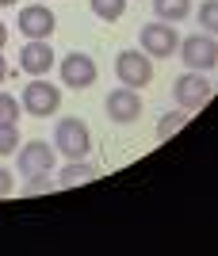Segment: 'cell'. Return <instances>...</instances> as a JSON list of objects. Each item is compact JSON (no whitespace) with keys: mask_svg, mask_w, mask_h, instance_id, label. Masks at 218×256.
<instances>
[{"mask_svg":"<svg viewBox=\"0 0 218 256\" xmlns=\"http://www.w3.org/2000/svg\"><path fill=\"white\" fill-rule=\"evenodd\" d=\"M96 62L88 58V54H69L66 62H62V80H66V88H92L96 84Z\"/></svg>","mask_w":218,"mask_h":256,"instance_id":"52a82bcc","label":"cell"},{"mask_svg":"<svg viewBox=\"0 0 218 256\" xmlns=\"http://www.w3.org/2000/svg\"><path fill=\"white\" fill-rule=\"evenodd\" d=\"M16 153H20V172L23 176H46V172L54 168V146H50V142L34 138Z\"/></svg>","mask_w":218,"mask_h":256,"instance_id":"8992f818","label":"cell"},{"mask_svg":"<svg viewBox=\"0 0 218 256\" xmlns=\"http://www.w3.org/2000/svg\"><path fill=\"white\" fill-rule=\"evenodd\" d=\"M20 65H23V73L42 76V73L54 69V50L46 46V38H27V46H23V54H20Z\"/></svg>","mask_w":218,"mask_h":256,"instance_id":"8fae6325","label":"cell"},{"mask_svg":"<svg viewBox=\"0 0 218 256\" xmlns=\"http://www.w3.org/2000/svg\"><path fill=\"white\" fill-rule=\"evenodd\" d=\"M172 96H176V104L192 115V111H199V107L210 100V80L203 73H184V76H176Z\"/></svg>","mask_w":218,"mask_h":256,"instance_id":"3957f363","label":"cell"},{"mask_svg":"<svg viewBox=\"0 0 218 256\" xmlns=\"http://www.w3.org/2000/svg\"><path fill=\"white\" fill-rule=\"evenodd\" d=\"M12 4H16V0H0V8H12Z\"/></svg>","mask_w":218,"mask_h":256,"instance_id":"603a6c76","label":"cell"},{"mask_svg":"<svg viewBox=\"0 0 218 256\" xmlns=\"http://www.w3.org/2000/svg\"><path fill=\"white\" fill-rule=\"evenodd\" d=\"M92 12H96L100 20H119L122 12H126V0H92Z\"/></svg>","mask_w":218,"mask_h":256,"instance_id":"9a60e30c","label":"cell"},{"mask_svg":"<svg viewBox=\"0 0 218 256\" xmlns=\"http://www.w3.org/2000/svg\"><path fill=\"white\" fill-rule=\"evenodd\" d=\"M4 76H8V65H4V54H0V84H4Z\"/></svg>","mask_w":218,"mask_h":256,"instance_id":"7402d4cb","label":"cell"},{"mask_svg":"<svg viewBox=\"0 0 218 256\" xmlns=\"http://www.w3.org/2000/svg\"><path fill=\"white\" fill-rule=\"evenodd\" d=\"M54 184L46 180V176H27V184H23V195L31 199V195H42V192H50Z\"/></svg>","mask_w":218,"mask_h":256,"instance_id":"d6986e66","label":"cell"},{"mask_svg":"<svg viewBox=\"0 0 218 256\" xmlns=\"http://www.w3.org/2000/svg\"><path fill=\"white\" fill-rule=\"evenodd\" d=\"M176 46H180V54H184L188 69H196V73H207V69L218 65V46H214L210 34H188L184 42H176Z\"/></svg>","mask_w":218,"mask_h":256,"instance_id":"277c9868","label":"cell"},{"mask_svg":"<svg viewBox=\"0 0 218 256\" xmlns=\"http://www.w3.org/2000/svg\"><path fill=\"white\" fill-rule=\"evenodd\" d=\"M58 180L66 184V188H73V184H88V180H96V168H92L88 160H69Z\"/></svg>","mask_w":218,"mask_h":256,"instance_id":"4fadbf2b","label":"cell"},{"mask_svg":"<svg viewBox=\"0 0 218 256\" xmlns=\"http://www.w3.org/2000/svg\"><path fill=\"white\" fill-rule=\"evenodd\" d=\"M58 104H62V92H58L54 84H46V80H31V84L23 88V107H27L34 118L54 115Z\"/></svg>","mask_w":218,"mask_h":256,"instance_id":"5b68a950","label":"cell"},{"mask_svg":"<svg viewBox=\"0 0 218 256\" xmlns=\"http://www.w3.org/2000/svg\"><path fill=\"white\" fill-rule=\"evenodd\" d=\"M153 8H157V20H164V23H180V20H188L192 0H153Z\"/></svg>","mask_w":218,"mask_h":256,"instance_id":"7c38bea8","label":"cell"},{"mask_svg":"<svg viewBox=\"0 0 218 256\" xmlns=\"http://www.w3.org/2000/svg\"><path fill=\"white\" fill-rule=\"evenodd\" d=\"M115 76L122 88H146L153 80V62L146 50H122L115 58Z\"/></svg>","mask_w":218,"mask_h":256,"instance_id":"6da1fadb","label":"cell"},{"mask_svg":"<svg viewBox=\"0 0 218 256\" xmlns=\"http://www.w3.org/2000/svg\"><path fill=\"white\" fill-rule=\"evenodd\" d=\"M180 126H188V111L180 107V111H168V115H161V122H157V138L168 142Z\"/></svg>","mask_w":218,"mask_h":256,"instance_id":"5bb4252c","label":"cell"},{"mask_svg":"<svg viewBox=\"0 0 218 256\" xmlns=\"http://www.w3.org/2000/svg\"><path fill=\"white\" fill-rule=\"evenodd\" d=\"M4 42H8V27L0 23V50H4Z\"/></svg>","mask_w":218,"mask_h":256,"instance_id":"44dd1931","label":"cell"},{"mask_svg":"<svg viewBox=\"0 0 218 256\" xmlns=\"http://www.w3.org/2000/svg\"><path fill=\"white\" fill-rule=\"evenodd\" d=\"M16 118H20V100L0 92V122H16Z\"/></svg>","mask_w":218,"mask_h":256,"instance_id":"e0dca14e","label":"cell"},{"mask_svg":"<svg viewBox=\"0 0 218 256\" xmlns=\"http://www.w3.org/2000/svg\"><path fill=\"white\" fill-rule=\"evenodd\" d=\"M142 115V96L134 92V88H115L108 92V118H115L119 126L134 122V118Z\"/></svg>","mask_w":218,"mask_h":256,"instance_id":"ba28073f","label":"cell"},{"mask_svg":"<svg viewBox=\"0 0 218 256\" xmlns=\"http://www.w3.org/2000/svg\"><path fill=\"white\" fill-rule=\"evenodd\" d=\"M8 195H12V172L0 164V199H8Z\"/></svg>","mask_w":218,"mask_h":256,"instance_id":"ffe728a7","label":"cell"},{"mask_svg":"<svg viewBox=\"0 0 218 256\" xmlns=\"http://www.w3.org/2000/svg\"><path fill=\"white\" fill-rule=\"evenodd\" d=\"M199 23H203L207 31H214V27H218V0H207V4L199 8Z\"/></svg>","mask_w":218,"mask_h":256,"instance_id":"ac0fdd59","label":"cell"},{"mask_svg":"<svg viewBox=\"0 0 218 256\" xmlns=\"http://www.w3.org/2000/svg\"><path fill=\"white\" fill-rule=\"evenodd\" d=\"M54 146L66 153L69 160H84L88 150H92V138H88V126L80 118H62L54 130Z\"/></svg>","mask_w":218,"mask_h":256,"instance_id":"7a4b0ae2","label":"cell"},{"mask_svg":"<svg viewBox=\"0 0 218 256\" xmlns=\"http://www.w3.org/2000/svg\"><path fill=\"white\" fill-rule=\"evenodd\" d=\"M20 150V130L16 122H0V157H8V153Z\"/></svg>","mask_w":218,"mask_h":256,"instance_id":"2e32d148","label":"cell"},{"mask_svg":"<svg viewBox=\"0 0 218 256\" xmlns=\"http://www.w3.org/2000/svg\"><path fill=\"white\" fill-rule=\"evenodd\" d=\"M54 12L46 8V4H31V8L20 12V31L27 34V38H50L54 34Z\"/></svg>","mask_w":218,"mask_h":256,"instance_id":"30bf717a","label":"cell"},{"mask_svg":"<svg viewBox=\"0 0 218 256\" xmlns=\"http://www.w3.org/2000/svg\"><path fill=\"white\" fill-rule=\"evenodd\" d=\"M142 50L150 54V58H168V54L176 50V31L168 27V23H150V27H142Z\"/></svg>","mask_w":218,"mask_h":256,"instance_id":"9c48e42d","label":"cell"}]
</instances>
